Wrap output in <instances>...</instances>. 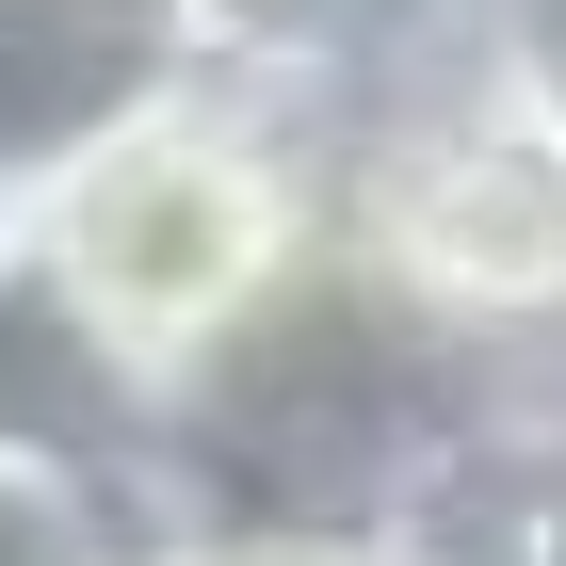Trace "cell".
I'll use <instances>...</instances> for the list:
<instances>
[{
    "label": "cell",
    "instance_id": "obj_4",
    "mask_svg": "<svg viewBox=\"0 0 566 566\" xmlns=\"http://www.w3.org/2000/svg\"><path fill=\"white\" fill-rule=\"evenodd\" d=\"M195 33H211L227 82L292 97L324 146H356L373 114H405L421 82L485 65V49L518 33V0H195Z\"/></svg>",
    "mask_w": 566,
    "mask_h": 566
},
{
    "label": "cell",
    "instance_id": "obj_5",
    "mask_svg": "<svg viewBox=\"0 0 566 566\" xmlns=\"http://www.w3.org/2000/svg\"><path fill=\"white\" fill-rule=\"evenodd\" d=\"M178 82H211L195 0H0V195L114 146Z\"/></svg>",
    "mask_w": 566,
    "mask_h": 566
},
{
    "label": "cell",
    "instance_id": "obj_7",
    "mask_svg": "<svg viewBox=\"0 0 566 566\" xmlns=\"http://www.w3.org/2000/svg\"><path fill=\"white\" fill-rule=\"evenodd\" d=\"M178 566H405V551H324V534H195Z\"/></svg>",
    "mask_w": 566,
    "mask_h": 566
},
{
    "label": "cell",
    "instance_id": "obj_3",
    "mask_svg": "<svg viewBox=\"0 0 566 566\" xmlns=\"http://www.w3.org/2000/svg\"><path fill=\"white\" fill-rule=\"evenodd\" d=\"M340 243L502 373V437L566 421V97L518 33L340 146Z\"/></svg>",
    "mask_w": 566,
    "mask_h": 566
},
{
    "label": "cell",
    "instance_id": "obj_8",
    "mask_svg": "<svg viewBox=\"0 0 566 566\" xmlns=\"http://www.w3.org/2000/svg\"><path fill=\"white\" fill-rule=\"evenodd\" d=\"M518 65H534V82L566 97V0H518Z\"/></svg>",
    "mask_w": 566,
    "mask_h": 566
},
{
    "label": "cell",
    "instance_id": "obj_1",
    "mask_svg": "<svg viewBox=\"0 0 566 566\" xmlns=\"http://www.w3.org/2000/svg\"><path fill=\"white\" fill-rule=\"evenodd\" d=\"M324 243H340V146L307 130L292 97L227 82V65L178 82L163 114H130L114 146H82V163H49V178L0 195L17 307H49L65 340H97L163 405H178V373L227 356Z\"/></svg>",
    "mask_w": 566,
    "mask_h": 566
},
{
    "label": "cell",
    "instance_id": "obj_2",
    "mask_svg": "<svg viewBox=\"0 0 566 566\" xmlns=\"http://www.w3.org/2000/svg\"><path fill=\"white\" fill-rule=\"evenodd\" d=\"M485 437H502V373H485L470 340H437L356 243H324L227 356L178 373V485H195V534L389 551Z\"/></svg>",
    "mask_w": 566,
    "mask_h": 566
},
{
    "label": "cell",
    "instance_id": "obj_6",
    "mask_svg": "<svg viewBox=\"0 0 566 566\" xmlns=\"http://www.w3.org/2000/svg\"><path fill=\"white\" fill-rule=\"evenodd\" d=\"M389 551H405V566H566V421L485 437Z\"/></svg>",
    "mask_w": 566,
    "mask_h": 566
}]
</instances>
